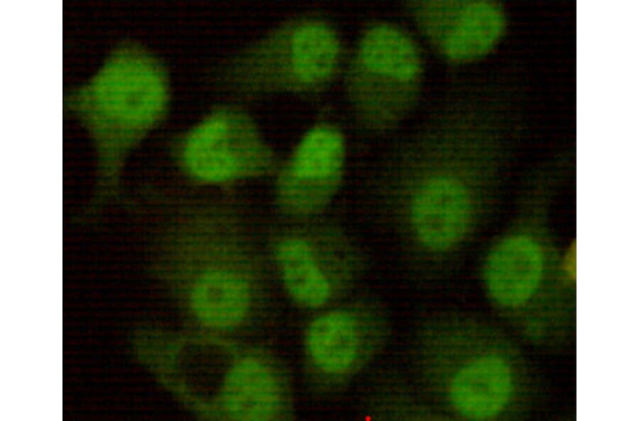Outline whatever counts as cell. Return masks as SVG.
I'll return each instance as SVG.
<instances>
[{
    "instance_id": "277c9868",
    "label": "cell",
    "mask_w": 639,
    "mask_h": 421,
    "mask_svg": "<svg viewBox=\"0 0 639 421\" xmlns=\"http://www.w3.org/2000/svg\"><path fill=\"white\" fill-rule=\"evenodd\" d=\"M514 388L513 370L506 359L486 352L471 357L456 369L449 381L447 397L463 417L488 420L507 408Z\"/></svg>"
},
{
    "instance_id": "7c38bea8",
    "label": "cell",
    "mask_w": 639,
    "mask_h": 421,
    "mask_svg": "<svg viewBox=\"0 0 639 421\" xmlns=\"http://www.w3.org/2000/svg\"><path fill=\"white\" fill-rule=\"evenodd\" d=\"M278 258L285 286L297 302L316 308L328 300L329 282L305 242L295 239L284 242L278 250Z\"/></svg>"
},
{
    "instance_id": "8fae6325",
    "label": "cell",
    "mask_w": 639,
    "mask_h": 421,
    "mask_svg": "<svg viewBox=\"0 0 639 421\" xmlns=\"http://www.w3.org/2000/svg\"><path fill=\"white\" fill-rule=\"evenodd\" d=\"M109 86L110 103L119 116L130 123L146 121L160 108L163 88L151 72L137 64L121 68Z\"/></svg>"
},
{
    "instance_id": "52a82bcc",
    "label": "cell",
    "mask_w": 639,
    "mask_h": 421,
    "mask_svg": "<svg viewBox=\"0 0 639 421\" xmlns=\"http://www.w3.org/2000/svg\"><path fill=\"white\" fill-rule=\"evenodd\" d=\"M281 391L271 368L255 357L236 359L219 404V419L271 420L279 414Z\"/></svg>"
},
{
    "instance_id": "30bf717a",
    "label": "cell",
    "mask_w": 639,
    "mask_h": 421,
    "mask_svg": "<svg viewBox=\"0 0 639 421\" xmlns=\"http://www.w3.org/2000/svg\"><path fill=\"white\" fill-rule=\"evenodd\" d=\"M345 155L341 131L330 123H319L305 133L291 157L290 171L298 180L317 181L334 176Z\"/></svg>"
},
{
    "instance_id": "4fadbf2b",
    "label": "cell",
    "mask_w": 639,
    "mask_h": 421,
    "mask_svg": "<svg viewBox=\"0 0 639 421\" xmlns=\"http://www.w3.org/2000/svg\"><path fill=\"white\" fill-rule=\"evenodd\" d=\"M227 125L214 119L202 125L190 137L186 156L188 164L198 176L209 181L229 177L236 167V159L222 145Z\"/></svg>"
},
{
    "instance_id": "3957f363",
    "label": "cell",
    "mask_w": 639,
    "mask_h": 421,
    "mask_svg": "<svg viewBox=\"0 0 639 421\" xmlns=\"http://www.w3.org/2000/svg\"><path fill=\"white\" fill-rule=\"evenodd\" d=\"M422 33L447 59L464 62L487 53L505 25L501 9L485 1H422L410 4Z\"/></svg>"
},
{
    "instance_id": "6da1fadb",
    "label": "cell",
    "mask_w": 639,
    "mask_h": 421,
    "mask_svg": "<svg viewBox=\"0 0 639 421\" xmlns=\"http://www.w3.org/2000/svg\"><path fill=\"white\" fill-rule=\"evenodd\" d=\"M344 69V93L354 118L366 128L383 130L409 111L422 61L408 34L381 22L362 33Z\"/></svg>"
},
{
    "instance_id": "ba28073f",
    "label": "cell",
    "mask_w": 639,
    "mask_h": 421,
    "mask_svg": "<svg viewBox=\"0 0 639 421\" xmlns=\"http://www.w3.org/2000/svg\"><path fill=\"white\" fill-rule=\"evenodd\" d=\"M183 303L202 327L228 331L239 327L246 318L251 294L248 284L237 274L214 270L195 281Z\"/></svg>"
},
{
    "instance_id": "9c48e42d",
    "label": "cell",
    "mask_w": 639,
    "mask_h": 421,
    "mask_svg": "<svg viewBox=\"0 0 639 421\" xmlns=\"http://www.w3.org/2000/svg\"><path fill=\"white\" fill-rule=\"evenodd\" d=\"M307 346L315 366L327 374L349 369L356 359L359 339L355 320L342 311L324 314L309 326Z\"/></svg>"
},
{
    "instance_id": "7a4b0ae2",
    "label": "cell",
    "mask_w": 639,
    "mask_h": 421,
    "mask_svg": "<svg viewBox=\"0 0 639 421\" xmlns=\"http://www.w3.org/2000/svg\"><path fill=\"white\" fill-rule=\"evenodd\" d=\"M336 28L315 15L292 18L245 55L242 82L252 92L310 96L326 89L342 67Z\"/></svg>"
},
{
    "instance_id": "5b68a950",
    "label": "cell",
    "mask_w": 639,
    "mask_h": 421,
    "mask_svg": "<svg viewBox=\"0 0 639 421\" xmlns=\"http://www.w3.org/2000/svg\"><path fill=\"white\" fill-rule=\"evenodd\" d=\"M471 214L466 189L448 176L435 177L425 183L411 206V221L418 240L434 251L457 244L466 232Z\"/></svg>"
},
{
    "instance_id": "8992f818",
    "label": "cell",
    "mask_w": 639,
    "mask_h": 421,
    "mask_svg": "<svg viewBox=\"0 0 639 421\" xmlns=\"http://www.w3.org/2000/svg\"><path fill=\"white\" fill-rule=\"evenodd\" d=\"M544 257L531 238L515 235L502 241L489 254L484 278L491 298L499 305L515 308L528 303L538 289Z\"/></svg>"
}]
</instances>
